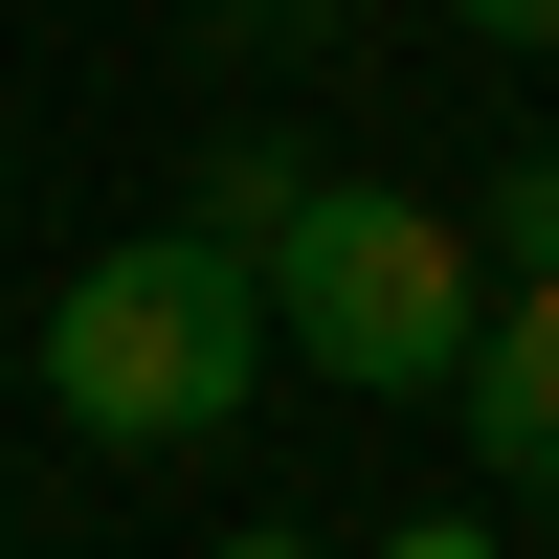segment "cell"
<instances>
[{
    "instance_id": "1",
    "label": "cell",
    "mask_w": 559,
    "mask_h": 559,
    "mask_svg": "<svg viewBox=\"0 0 559 559\" xmlns=\"http://www.w3.org/2000/svg\"><path fill=\"white\" fill-rule=\"evenodd\" d=\"M269 247H224V224H134V247L68 269V313H45V403H68V448H224L269 403Z\"/></svg>"
},
{
    "instance_id": "2",
    "label": "cell",
    "mask_w": 559,
    "mask_h": 559,
    "mask_svg": "<svg viewBox=\"0 0 559 559\" xmlns=\"http://www.w3.org/2000/svg\"><path fill=\"white\" fill-rule=\"evenodd\" d=\"M269 336L313 381H358V403H448L471 336H492V247L448 202H403V179H313L269 224Z\"/></svg>"
},
{
    "instance_id": "3",
    "label": "cell",
    "mask_w": 559,
    "mask_h": 559,
    "mask_svg": "<svg viewBox=\"0 0 559 559\" xmlns=\"http://www.w3.org/2000/svg\"><path fill=\"white\" fill-rule=\"evenodd\" d=\"M448 426H471V471L515 515H559V269H492V336L448 381Z\"/></svg>"
},
{
    "instance_id": "4",
    "label": "cell",
    "mask_w": 559,
    "mask_h": 559,
    "mask_svg": "<svg viewBox=\"0 0 559 559\" xmlns=\"http://www.w3.org/2000/svg\"><path fill=\"white\" fill-rule=\"evenodd\" d=\"M179 202H202V224H224V247H269V224H292V202H313V157H292V134H269V112H247V134H202V179H179Z\"/></svg>"
},
{
    "instance_id": "5",
    "label": "cell",
    "mask_w": 559,
    "mask_h": 559,
    "mask_svg": "<svg viewBox=\"0 0 559 559\" xmlns=\"http://www.w3.org/2000/svg\"><path fill=\"white\" fill-rule=\"evenodd\" d=\"M358 0H202V68H336Z\"/></svg>"
},
{
    "instance_id": "6",
    "label": "cell",
    "mask_w": 559,
    "mask_h": 559,
    "mask_svg": "<svg viewBox=\"0 0 559 559\" xmlns=\"http://www.w3.org/2000/svg\"><path fill=\"white\" fill-rule=\"evenodd\" d=\"M471 247H492V269H559V134H537V157H492V179H471Z\"/></svg>"
},
{
    "instance_id": "7",
    "label": "cell",
    "mask_w": 559,
    "mask_h": 559,
    "mask_svg": "<svg viewBox=\"0 0 559 559\" xmlns=\"http://www.w3.org/2000/svg\"><path fill=\"white\" fill-rule=\"evenodd\" d=\"M471 45H515V68H559V0H448Z\"/></svg>"
},
{
    "instance_id": "8",
    "label": "cell",
    "mask_w": 559,
    "mask_h": 559,
    "mask_svg": "<svg viewBox=\"0 0 559 559\" xmlns=\"http://www.w3.org/2000/svg\"><path fill=\"white\" fill-rule=\"evenodd\" d=\"M0 202H23V157H0Z\"/></svg>"
}]
</instances>
